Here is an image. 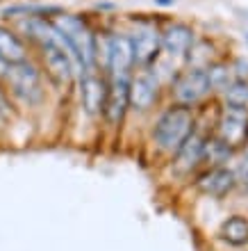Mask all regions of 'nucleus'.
I'll return each mask as SVG.
<instances>
[{
    "label": "nucleus",
    "instance_id": "9b49d317",
    "mask_svg": "<svg viewBox=\"0 0 248 251\" xmlns=\"http://www.w3.org/2000/svg\"><path fill=\"white\" fill-rule=\"evenodd\" d=\"M128 85H130V75H116V78H107V103H105V119L112 126L121 124L128 110Z\"/></svg>",
    "mask_w": 248,
    "mask_h": 251
},
{
    "label": "nucleus",
    "instance_id": "5701e85b",
    "mask_svg": "<svg viewBox=\"0 0 248 251\" xmlns=\"http://www.w3.org/2000/svg\"><path fill=\"white\" fill-rule=\"evenodd\" d=\"M34 2H44V0H34Z\"/></svg>",
    "mask_w": 248,
    "mask_h": 251
},
{
    "label": "nucleus",
    "instance_id": "9d476101",
    "mask_svg": "<svg viewBox=\"0 0 248 251\" xmlns=\"http://www.w3.org/2000/svg\"><path fill=\"white\" fill-rule=\"evenodd\" d=\"M159 94V82H157L155 73L141 71L137 75H130V85H128V103L135 110H148L157 100Z\"/></svg>",
    "mask_w": 248,
    "mask_h": 251
},
{
    "label": "nucleus",
    "instance_id": "2eb2a0df",
    "mask_svg": "<svg viewBox=\"0 0 248 251\" xmlns=\"http://www.w3.org/2000/svg\"><path fill=\"white\" fill-rule=\"evenodd\" d=\"M203 144L205 139L196 132H191L189 137L184 139V144L176 151V169L178 172H189L198 162H203Z\"/></svg>",
    "mask_w": 248,
    "mask_h": 251
},
{
    "label": "nucleus",
    "instance_id": "ddd939ff",
    "mask_svg": "<svg viewBox=\"0 0 248 251\" xmlns=\"http://www.w3.org/2000/svg\"><path fill=\"white\" fill-rule=\"evenodd\" d=\"M194 44V30L187 23H171L162 30V50L169 57H182Z\"/></svg>",
    "mask_w": 248,
    "mask_h": 251
},
{
    "label": "nucleus",
    "instance_id": "aec40b11",
    "mask_svg": "<svg viewBox=\"0 0 248 251\" xmlns=\"http://www.w3.org/2000/svg\"><path fill=\"white\" fill-rule=\"evenodd\" d=\"M225 99H228V105H239L246 107L248 103V82L246 80H232L225 89Z\"/></svg>",
    "mask_w": 248,
    "mask_h": 251
},
{
    "label": "nucleus",
    "instance_id": "dca6fc26",
    "mask_svg": "<svg viewBox=\"0 0 248 251\" xmlns=\"http://www.w3.org/2000/svg\"><path fill=\"white\" fill-rule=\"evenodd\" d=\"M221 238L230 245H246L248 242V222L244 217H230L221 226Z\"/></svg>",
    "mask_w": 248,
    "mask_h": 251
},
{
    "label": "nucleus",
    "instance_id": "1a4fd4ad",
    "mask_svg": "<svg viewBox=\"0 0 248 251\" xmlns=\"http://www.w3.org/2000/svg\"><path fill=\"white\" fill-rule=\"evenodd\" d=\"M207 92H209L207 73H205V69H194V66L189 71H184L173 85V94H176V100L180 105H194Z\"/></svg>",
    "mask_w": 248,
    "mask_h": 251
},
{
    "label": "nucleus",
    "instance_id": "6ab92c4d",
    "mask_svg": "<svg viewBox=\"0 0 248 251\" xmlns=\"http://www.w3.org/2000/svg\"><path fill=\"white\" fill-rule=\"evenodd\" d=\"M230 151H232V149H230L228 144H223L219 137L209 139V142L203 144V160L207 158L212 165H219V162H225V160H228Z\"/></svg>",
    "mask_w": 248,
    "mask_h": 251
},
{
    "label": "nucleus",
    "instance_id": "b1692460",
    "mask_svg": "<svg viewBox=\"0 0 248 251\" xmlns=\"http://www.w3.org/2000/svg\"><path fill=\"white\" fill-rule=\"evenodd\" d=\"M0 2H2V0H0Z\"/></svg>",
    "mask_w": 248,
    "mask_h": 251
},
{
    "label": "nucleus",
    "instance_id": "412c9836",
    "mask_svg": "<svg viewBox=\"0 0 248 251\" xmlns=\"http://www.w3.org/2000/svg\"><path fill=\"white\" fill-rule=\"evenodd\" d=\"M239 176L248 183V153H246V158L242 160V165H239Z\"/></svg>",
    "mask_w": 248,
    "mask_h": 251
},
{
    "label": "nucleus",
    "instance_id": "7ed1b4c3",
    "mask_svg": "<svg viewBox=\"0 0 248 251\" xmlns=\"http://www.w3.org/2000/svg\"><path fill=\"white\" fill-rule=\"evenodd\" d=\"M37 50V64H39L44 78L50 82L55 89L66 92L73 85V80L78 75V66L73 62L64 39L57 44H46V46L34 48Z\"/></svg>",
    "mask_w": 248,
    "mask_h": 251
},
{
    "label": "nucleus",
    "instance_id": "f8f14e48",
    "mask_svg": "<svg viewBox=\"0 0 248 251\" xmlns=\"http://www.w3.org/2000/svg\"><path fill=\"white\" fill-rule=\"evenodd\" d=\"M27 57H32L27 41L19 34V30L12 23L0 21V60L7 64H16Z\"/></svg>",
    "mask_w": 248,
    "mask_h": 251
},
{
    "label": "nucleus",
    "instance_id": "20e7f679",
    "mask_svg": "<svg viewBox=\"0 0 248 251\" xmlns=\"http://www.w3.org/2000/svg\"><path fill=\"white\" fill-rule=\"evenodd\" d=\"M191 132H194V114H191L189 105H176L159 117L153 137L159 149L176 153Z\"/></svg>",
    "mask_w": 248,
    "mask_h": 251
},
{
    "label": "nucleus",
    "instance_id": "39448f33",
    "mask_svg": "<svg viewBox=\"0 0 248 251\" xmlns=\"http://www.w3.org/2000/svg\"><path fill=\"white\" fill-rule=\"evenodd\" d=\"M105 66H107V75L116 78V75H130L135 60H132V46L128 34H110L105 39Z\"/></svg>",
    "mask_w": 248,
    "mask_h": 251
},
{
    "label": "nucleus",
    "instance_id": "6e6552de",
    "mask_svg": "<svg viewBox=\"0 0 248 251\" xmlns=\"http://www.w3.org/2000/svg\"><path fill=\"white\" fill-rule=\"evenodd\" d=\"M80 103L89 117H100L107 103V78L96 71L80 75Z\"/></svg>",
    "mask_w": 248,
    "mask_h": 251
},
{
    "label": "nucleus",
    "instance_id": "f257e3e1",
    "mask_svg": "<svg viewBox=\"0 0 248 251\" xmlns=\"http://www.w3.org/2000/svg\"><path fill=\"white\" fill-rule=\"evenodd\" d=\"M52 25L59 32V37L64 39L68 53H71L73 62L78 66V73H89L96 71L100 57V44L96 32L91 30V25L87 23V19H82L80 14L62 12L57 16H52Z\"/></svg>",
    "mask_w": 248,
    "mask_h": 251
},
{
    "label": "nucleus",
    "instance_id": "f03ea898",
    "mask_svg": "<svg viewBox=\"0 0 248 251\" xmlns=\"http://www.w3.org/2000/svg\"><path fill=\"white\" fill-rule=\"evenodd\" d=\"M44 73H41L39 64L34 57H27L23 62L7 66V73L2 78L7 94L12 96L14 103L21 105H39L46 99V85H44Z\"/></svg>",
    "mask_w": 248,
    "mask_h": 251
},
{
    "label": "nucleus",
    "instance_id": "4468645a",
    "mask_svg": "<svg viewBox=\"0 0 248 251\" xmlns=\"http://www.w3.org/2000/svg\"><path fill=\"white\" fill-rule=\"evenodd\" d=\"M198 187H201V192L209 194V197H223V194H228L235 187V174L230 169L216 167V169H212V172L205 174L198 180Z\"/></svg>",
    "mask_w": 248,
    "mask_h": 251
},
{
    "label": "nucleus",
    "instance_id": "a211bd4d",
    "mask_svg": "<svg viewBox=\"0 0 248 251\" xmlns=\"http://www.w3.org/2000/svg\"><path fill=\"white\" fill-rule=\"evenodd\" d=\"M14 117H16V105H14L12 96L7 94L5 85L0 82V135L9 130V126L14 124Z\"/></svg>",
    "mask_w": 248,
    "mask_h": 251
},
{
    "label": "nucleus",
    "instance_id": "4be33fe9",
    "mask_svg": "<svg viewBox=\"0 0 248 251\" xmlns=\"http://www.w3.org/2000/svg\"><path fill=\"white\" fill-rule=\"evenodd\" d=\"M7 66H9V64H7V62H2V60H0V82H2V78H5Z\"/></svg>",
    "mask_w": 248,
    "mask_h": 251
},
{
    "label": "nucleus",
    "instance_id": "f3484780",
    "mask_svg": "<svg viewBox=\"0 0 248 251\" xmlns=\"http://www.w3.org/2000/svg\"><path fill=\"white\" fill-rule=\"evenodd\" d=\"M205 73H207V80H209V89L225 92L228 85L232 82V69H228L225 64H209L205 69Z\"/></svg>",
    "mask_w": 248,
    "mask_h": 251
},
{
    "label": "nucleus",
    "instance_id": "0eeeda50",
    "mask_svg": "<svg viewBox=\"0 0 248 251\" xmlns=\"http://www.w3.org/2000/svg\"><path fill=\"white\" fill-rule=\"evenodd\" d=\"M219 139L230 149L242 146L248 139V110L239 105H225L219 119Z\"/></svg>",
    "mask_w": 248,
    "mask_h": 251
},
{
    "label": "nucleus",
    "instance_id": "423d86ee",
    "mask_svg": "<svg viewBox=\"0 0 248 251\" xmlns=\"http://www.w3.org/2000/svg\"><path fill=\"white\" fill-rule=\"evenodd\" d=\"M132 46V60L139 66H148L162 50V30L150 23H141L128 37Z\"/></svg>",
    "mask_w": 248,
    "mask_h": 251
}]
</instances>
